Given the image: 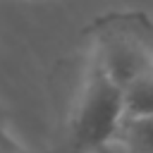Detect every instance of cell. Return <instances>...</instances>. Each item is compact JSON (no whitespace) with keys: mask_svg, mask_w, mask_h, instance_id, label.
I'll list each match as a JSON object with an SVG mask.
<instances>
[{"mask_svg":"<svg viewBox=\"0 0 153 153\" xmlns=\"http://www.w3.org/2000/svg\"><path fill=\"white\" fill-rule=\"evenodd\" d=\"M124 117L153 115V62L124 84Z\"/></svg>","mask_w":153,"mask_h":153,"instance_id":"obj_3","label":"cell"},{"mask_svg":"<svg viewBox=\"0 0 153 153\" xmlns=\"http://www.w3.org/2000/svg\"><path fill=\"white\" fill-rule=\"evenodd\" d=\"M122 122L124 91L100 65L91 60L67 122L62 153H100L105 146L117 143Z\"/></svg>","mask_w":153,"mask_h":153,"instance_id":"obj_1","label":"cell"},{"mask_svg":"<svg viewBox=\"0 0 153 153\" xmlns=\"http://www.w3.org/2000/svg\"><path fill=\"white\" fill-rule=\"evenodd\" d=\"M0 153H29L12 134H7V129L0 124Z\"/></svg>","mask_w":153,"mask_h":153,"instance_id":"obj_5","label":"cell"},{"mask_svg":"<svg viewBox=\"0 0 153 153\" xmlns=\"http://www.w3.org/2000/svg\"><path fill=\"white\" fill-rule=\"evenodd\" d=\"M93 38L91 60L100 65L122 88L153 62V24L143 12H110L88 29Z\"/></svg>","mask_w":153,"mask_h":153,"instance_id":"obj_2","label":"cell"},{"mask_svg":"<svg viewBox=\"0 0 153 153\" xmlns=\"http://www.w3.org/2000/svg\"><path fill=\"white\" fill-rule=\"evenodd\" d=\"M117 143H122L131 153H153V115L124 117Z\"/></svg>","mask_w":153,"mask_h":153,"instance_id":"obj_4","label":"cell"}]
</instances>
